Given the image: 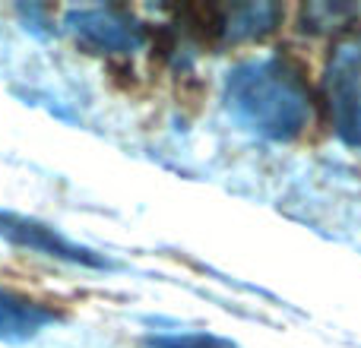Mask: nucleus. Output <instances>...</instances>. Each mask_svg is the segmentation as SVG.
<instances>
[{"label":"nucleus","instance_id":"nucleus-6","mask_svg":"<svg viewBox=\"0 0 361 348\" xmlns=\"http://www.w3.org/2000/svg\"><path fill=\"white\" fill-rule=\"evenodd\" d=\"M61 320L63 313L57 307L29 298V294H19L13 288H0V342H29Z\"/></svg>","mask_w":361,"mask_h":348},{"label":"nucleus","instance_id":"nucleus-3","mask_svg":"<svg viewBox=\"0 0 361 348\" xmlns=\"http://www.w3.org/2000/svg\"><path fill=\"white\" fill-rule=\"evenodd\" d=\"M63 29L86 54H133L146 44V25L124 6H76L63 13Z\"/></svg>","mask_w":361,"mask_h":348},{"label":"nucleus","instance_id":"nucleus-4","mask_svg":"<svg viewBox=\"0 0 361 348\" xmlns=\"http://www.w3.org/2000/svg\"><path fill=\"white\" fill-rule=\"evenodd\" d=\"M0 241H6L10 247L19 250H32V254H42L48 260H61L70 266H86V269H114V263L105 254L92 247H82V244L70 241L67 235L54 228V225L42 222V218L23 216V212H10L0 209Z\"/></svg>","mask_w":361,"mask_h":348},{"label":"nucleus","instance_id":"nucleus-5","mask_svg":"<svg viewBox=\"0 0 361 348\" xmlns=\"http://www.w3.org/2000/svg\"><path fill=\"white\" fill-rule=\"evenodd\" d=\"M197 32L219 44H244L260 42L269 32L279 29L282 6L269 0H247V4H222V6H197Z\"/></svg>","mask_w":361,"mask_h":348},{"label":"nucleus","instance_id":"nucleus-7","mask_svg":"<svg viewBox=\"0 0 361 348\" xmlns=\"http://www.w3.org/2000/svg\"><path fill=\"white\" fill-rule=\"evenodd\" d=\"M358 16V6L352 4H307L301 6V29L311 35H324V32H349L352 19Z\"/></svg>","mask_w":361,"mask_h":348},{"label":"nucleus","instance_id":"nucleus-1","mask_svg":"<svg viewBox=\"0 0 361 348\" xmlns=\"http://www.w3.org/2000/svg\"><path fill=\"white\" fill-rule=\"evenodd\" d=\"M222 101L228 114L254 137L288 143L301 137L314 111L305 70L286 54L241 61L225 73Z\"/></svg>","mask_w":361,"mask_h":348},{"label":"nucleus","instance_id":"nucleus-8","mask_svg":"<svg viewBox=\"0 0 361 348\" xmlns=\"http://www.w3.org/2000/svg\"><path fill=\"white\" fill-rule=\"evenodd\" d=\"M143 348H241L231 339L212 336V333H156L146 336Z\"/></svg>","mask_w":361,"mask_h":348},{"label":"nucleus","instance_id":"nucleus-2","mask_svg":"<svg viewBox=\"0 0 361 348\" xmlns=\"http://www.w3.org/2000/svg\"><path fill=\"white\" fill-rule=\"evenodd\" d=\"M324 99L336 137L361 149V29L343 32L324 70Z\"/></svg>","mask_w":361,"mask_h":348}]
</instances>
